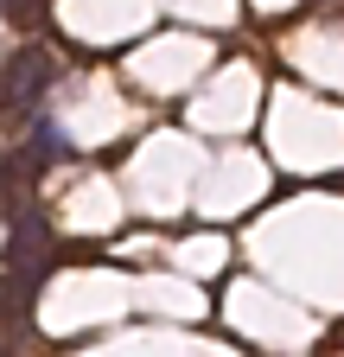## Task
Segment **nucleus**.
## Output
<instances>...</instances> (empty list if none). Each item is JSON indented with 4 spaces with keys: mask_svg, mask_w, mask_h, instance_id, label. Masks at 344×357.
I'll return each mask as SVG.
<instances>
[{
    "mask_svg": "<svg viewBox=\"0 0 344 357\" xmlns=\"http://www.w3.org/2000/svg\"><path fill=\"white\" fill-rule=\"evenodd\" d=\"M52 77H58V58H52V52H38V45L13 52V58H7V77H0V115H7V121L32 115L38 96L52 89Z\"/></svg>",
    "mask_w": 344,
    "mask_h": 357,
    "instance_id": "nucleus-1",
    "label": "nucleus"
},
{
    "mask_svg": "<svg viewBox=\"0 0 344 357\" xmlns=\"http://www.w3.org/2000/svg\"><path fill=\"white\" fill-rule=\"evenodd\" d=\"M0 13L7 20H32V0H0Z\"/></svg>",
    "mask_w": 344,
    "mask_h": 357,
    "instance_id": "nucleus-2",
    "label": "nucleus"
}]
</instances>
